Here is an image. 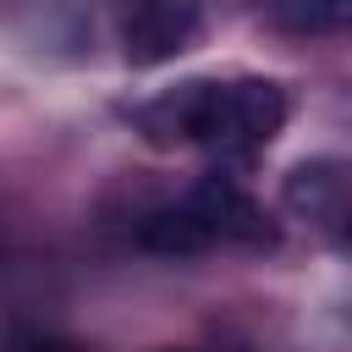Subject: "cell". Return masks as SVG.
Here are the masks:
<instances>
[{
	"label": "cell",
	"instance_id": "cell-1",
	"mask_svg": "<svg viewBox=\"0 0 352 352\" xmlns=\"http://www.w3.org/2000/svg\"><path fill=\"white\" fill-rule=\"evenodd\" d=\"M132 126L154 148H204L220 165H242L286 126V88L275 77H192L138 104Z\"/></svg>",
	"mask_w": 352,
	"mask_h": 352
},
{
	"label": "cell",
	"instance_id": "cell-2",
	"mask_svg": "<svg viewBox=\"0 0 352 352\" xmlns=\"http://www.w3.org/2000/svg\"><path fill=\"white\" fill-rule=\"evenodd\" d=\"M138 242L165 258H192L209 248H275V226L248 198V187H236L231 176L214 170V176L192 182L176 204L148 209L138 226Z\"/></svg>",
	"mask_w": 352,
	"mask_h": 352
},
{
	"label": "cell",
	"instance_id": "cell-3",
	"mask_svg": "<svg viewBox=\"0 0 352 352\" xmlns=\"http://www.w3.org/2000/svg\"><path fill=\"white\" fill-rule=\"evenodd\" d=\"M286 209L308 220L324 242L352 253V160H302L286 176Z\"/></svg>",
	"mask_w": 352,
	"mask_h": 352
},
{
	"label": "cell",
	"instance_id": "cell-4",
	"mask_svg": "<svg viewBox=\"0 0 352 352\" xmlns=\"http://www.w3.org/2000/svg\"><path fill=\"white\" fill-rule=\"evenodd\" d=\"M204 0H121V50L132 66H160L182 55L198 33Z\"/></svg>",
	"mask_w": 352,
	"mask_h": 352
},
{
	"label": "cell",
	"instance_id": "cell-5",
	"mask_svg": "<svg viewBox=\"0 0 352 352\" xmlns=\"http://www.w3.org/2000/svg\"><path fill=\"white\" fill-rule=\"evenodd\" d=\"M270 11L292 33H352V0H270Z\"/></svg>",
	"mask_w": 352,
	"mask_h": 352
},
{
	"label": "cell",
	"instance_id": "cell-6",
	"mask_svg": "<svg viewBox=\"0 0 352 352\" xmlns=\"http://www.w3.org/2000/svg\"><path fill=\"white\" fill-rule=\"evenodd\" d=\"M16 352H77V346H72L66 336H28Z\"/></svg>",
	"mask_w": 352,
	"mask_h": 352
}]
</instances>
